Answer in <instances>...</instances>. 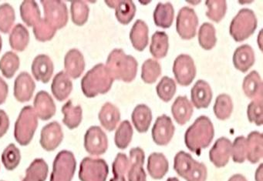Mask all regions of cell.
I'll list each match as a JSON object with an SVG mask.
<instances>
[{
	"mask_svg": "<svg viewBox=\"0 0 263 181\" xmlns=\"http://www.w3.org/2000/svg\"><path fill=\"white\" fill-rule=\"evenodd\" d=\"M109 167L104 159L85 157L80 166L79 178L81 181H106Z\"/></svg>",
	"mask_w": 263,
	"mask_h": 181,
	"instance_id": "obj_7",
	"label": "cell"
},
{
	"mask_svg": "<svg viewBox=\"0 0 263 181\" xmlns=\"http://www.w3.org/2000/svg\"><path fill=\"white\" fill-rule=\"evenodd\" d=\"M105 4L110 8L115 9L117 19L121 24L127 25L130 24L135 16L136 7L130 0L106 1Z\"/></svg>",
	"mask_w": 263,
	"mask_h": 181,
	"instance_id": "obj_21",
	"label": "cell"
},
{
	"mask_svg": "<svg viewBox=\"0 0 263 181\" xmlns=\"http://www.w3.org/2000/svg\"><path fill=\"white\" fill-rule=\"evenodd\" d=\"M138 66L134 56L126 55L121 49H115L109 54L105 67L114 79L130 83L136 77Z\"/></svg>",
	"mask_w": 263,
	"mask_h": 181,
	"instance_id": "obj_1",
	"label": "cell"
},
{
	"mask_svg": "<svg viewBox=\"0 0 263 181\" xmlns=\"http://www.w3.org/2000/svg\"><path fill=\"white\" fill-rule=\"evenodd\" d=\"M48 172V165L44 159H35L26 170V176L22 181H45Z\"/></svg>",
	"mask_w": 263,
	"mask_h": 181,
	"instance_id": "obj_33",
	"label": "cell"
},
{
	"mask_svg": "<svg viewBox=\"0 0 263 181\" xmlns=\"http://www.w3.org/2000/svg\"><path fill=\"white\" fill-rule=\"evenodd\" d=\"M255 181H263V164H260L255 172Z\"/></svg>",
	"mask_w": 263,
	"mask_h": 181,
	"instance_id": "obj_54",
	"label": "cell"
},
{
	"mask_svg": "<svg viewBox=\"0 0 263 181\" xmlns=\"http://www.w3.org/2000/svg\"><path fill=\"white\" fill-rule=\"evenodd\" d=\"M72 21L77 26H83L87 23L90 9L84 1H73L70 6Z\"/></svg>",
	"mask_w": 263,
	"mask_h": 181,
	"instance_id": "obj_43",
	"label": "cell"
},
{
	"mask_svg": "<svg viewBox=\"0 0 263 181\" xmlns=\"http://www.w3.org/2000/svg\"><path fill=\"white\" fill-rule=\"evenodd\" d=\"M30 43V33L22 24H17L12 30L10 36V44L13 50L23 52Z\"/></svg>",
	"mask_w": 263,
	"mask_h": 181,
	"instance_id": "obj_34",
	"label": "cell"
},
{
	"mask_svg": "<svg viewBox=\"0 0 263 181\" xmlns=\"http://www.w3.org/2000/svg\"><path fill=\"white\" fill-rule=\"evenodd\" d=\"M2 47H3L2 38H1V36H0V52H1V50H2Z\"/></svg>",
	"mask_w": 263,
	"mask_h": 181,
	"instance_id": "obj_58",
	"label": "cell"
},
{
	"mask_svg": "<svg viewBox=\"0 0 263 181\" xmlns=\"http://www.w3.org/2000/svg\"><path fill=\"white\" fill-rule=\"evenodd\" d=\"M144 159L145 155L142 149L135 147L130 150V166L127 172L128 181H147V174L143 167Z\"/></svg>",
	"mask_w": 263,
	"mask_h": 181,
	"instance_id": "obj_14",
	"label": "cell"
},
{
	"mask_svg": "<svg viewBox=\"0 0 263 181\" xmlns=\"http://www.w3.org/2000/svg\"><path fill=\"white\" fill-rule=\"evenodd\" d=\"M175 127L167 115L158 116L152 130L154 142L159 146L167 145L173 137Z\"/></svg>",
	"mask_w": 263,
	"mask_h": 181,
	"instance_id": "obj_12",
	"label": "cell"
},
{
	"mask_svg": "<svg viewBox=\"0 0 263 181\" xmlns=\"http://www.w3.org/2000/svg\"><path fill=\"white\" fill-rule=\"evenodd\" d=\"M21 151L15 144H10L3 152L2 162L7 170H15L21 163Z\"/></svg>",
	"mask_w": 263,
	"mask_h": 181,
	"instance_id": "obj_45",
	"label": "cell"
},
{
	"mask_svg": "<svg viewBox=\"0 0 263 181\" xmlns=\"http://www.w3.org/2000/svg\"><path fill=\"white\" fill-rule=\"evenodd\" d=\"M129 166L130 161L125 153H118L112 165L114 176H125L128 172Z\"/></svg>",
	"mask_w": 263,
	"mask_h": 181,
	"instance_id": "obj_51",
	"label": "cell"
},
{
	"mask_svg": "<svg viewBox=\"0 0 263 181\" xmlns=\"http://www.w3.org/2000/svg\"><path fill=\"white\" fill-rule=\"evenodd\" d=\"M213 110L218 119L224 120L229 119L233 111V103L231 96L226 93L218 95L215 99Z\"/></svg>",
	"mask_w": 263,
	"mask_h": 181,
	"instance_id": "obj_37",
	"label": "cell"
},
{
	"mask_svg": "<svg viewBox=\"0 0 263 181\" xmlns=\"http://www.w3.org/2000/svg\"><path fill=\"white\" fill-rule=\"evenodd\" d=\"M9 87L3 78L0 77V105L5 103L8 96Z\"/></svg>",
	"mask_w": 263,
	"mask_h": 181,
	"instance_id": "obj_53",
	"label": "cell"
},
{
	"mask_svg": "<svg viewBox=\"0 0 263 181\" xmlns=\"http://www.w3.org/2000/svg\"><path fill=\"white\" fill-rule=\"evenodd\" d=\"M64 139V133L61 124L58 122H52L46 125L41 130V147L47 151L56 150Z\"/></svg>",
	"mask_w": 263,
	"mask_h": 181,
	"instance_id": "obj_13",
	"label": "cell"
},
{
	"mask_svg": "<svg viewBox=\"0 0 263 181\" xmlns=\"http://www.w3.org/2000/svg\"><path fill=\"white\" fill-rule=\"evenodd\" d=\"M57 30L52 27L47 21L41 19L36 26L33 27V33L35 37L41 42L51 41L56 34Z\"/></svg>",
	"mask_w": 263,
	"mask_h": 181,
	"instance_id": "obj_47",
	"label": "cell"
},
{
	"mask_svg": "<svg viewBox=\"0 0 263 181\" xmlns=\"http://www.w3.org/2000/svg\"><path fill=\"white\" fill-rule=\"evenodd\" d=\"M21 62L20 58L13 52H7L0 59V70L7 79H11L19 70Z\"/></svg>",
	"mask_w": 263,
	"mask_h": 181,
	"instance_id": "obj_38",
	"label": "cell"
},
{
	"mask_svg": "<svg viewBox=\"0 0 263 181\" xmlns=\"http://www.w3.org/2000/svg\"><path fill=\"white\" fill-rule=\"evenodd\" d=\"M198 18L195 10L184 7L178 12L176 21V30L183 39H192L196 35Z\"/></svg>",
	"mask_w": 263,
	"mask_h": 181,
	"instance_id": "obj_9",
	"label": "cell"
},
{
	"mask_svg": "<svg viewBox=\"0 0 263 181\" xmlns=\"http://www.w3.org/2000/svg\"><path fill=\"white\" fill-rule=\"evenodd\" d=\"M161 74V67L158 61L148 59L143 64L141 68V78L146 84L156 82Z\"/></svg>",
	"mask_w": 263,
	"mask_h": 181,
	"instance_id": "obj_41",
	"label": "cell"
},
{
	"mask_svg": "<svg viewBox=\"0 0 263 181\" xmlns=\"http://www.w3.org/2000/svg\"><path fill=\"white\" fill-rule=\"evenodd\" d=\"M148 27L146 23L138 19L130 32V39L134 48L143 51L148 44Z\"/></svg>",
	"mask_w": 263,
	"mask_h": 181,
	"instance_id": "obj_28",
	"label": "cell"
},
{
	"mask_svg": "<svg viewBox=\"0 0 263 181\" xmlns=\"http://www.w3.org/2000/svg\"><path fill=\"white\" fill-rule=\"evenodd\" d=\"M169 42L167 33L162 31H157L152 37L150 52L156 59H162L167 56L168 51Z\"/></svg>",
	"mask_w": 263,
	"mask_h": 181,
	"instance_id": "obj_35",
	"label": "cell"
},
{
	"mask_svg": "<svg viewBox=\"0 0 263 181\" xmlns=\"http://www.w3.org/2000/svg\"><path fill=\"white\" fill-rule=\"evenodd\" d=\"M247 155L246 150V138L243 136H238L235 138L233 144H232V150H231V156L234 162L241 164L245 162Z\"/></svg>",
	"mask_w": 263,
	"mask_h": 181,
	"instance_id": "obj_50",
	"label": "cell"
},
{
	"mask_svg": "<svg viewBox=\"0 0 263 181\" xmlns=\"http://www.w3.org/2000/svg\"><path fill=\"white\" fill-rule=\"evenodd\" d=\"M191 98L197 109L207 108L212 99V90L210 85L202 79L197 81L191 90Z\"/></svg>",
	"mask_w": 263,
	"mask_h": 181,
	"instance_id": "obj_20",
	"label": "cell"
},
{
	"mask_svg": "<svg viewBox=\"0 0 263 181\" xmlns=\"http://www.w3.org/2000/svg\"><path fill=\"white\" fill-rule=\"evenodd\" d=\"M132 119L135 128L139 133H146L152 124V110L145 104H139L134 109Z\"/></svg>",
	"mask_w": 263,
	"mask_h": 181,
	"instance_id": "obj_29",
	"label": "cell"
},
{
	"mask_svg": "<svg viewBox=\"0 0 263 181\" xmlns=\"http://www.w3.org/2000/svg\"><path fill=\"white\" fill-rule=\"evenodd\" d=\"M98 117L101 125L106 130L111 132L115 130L121 119V113L116 106L107 102L101 107Z\"/></svg>",
	"mask_w": 263,
	"mask_h": 181,
	"instance_id": "obj_27",
	"label": "cell"
},
{
	"mask_svg": "<svg viewBox=\"0 0 263 181\" xmlns=\"http://www.w3.org/2000/svg\"><path fill=\"white\" fill-rule=\"evenodd\" d=\"M246 159L252 164H256L263 156V136L258 131L251 132L246 138Z\"/></svg>",
	"mask_w": 263,
	"mask_h": 181,
	"instance_id": "obj_22",
	"label": "cell"
},
{
	"mask_svg": "<svg viewBox=\"0 0 263 181\" xmlns=\"http://www.w3.org/2000/svg\"><path fill=\"white\" fill-rule=\"evenodd\" d=\"M167 181H180L178 178L176 177H170L167 179Z\"/></svg>",
	"mask_w": 263,
	"mask_h": 181,
	"instance_id": "obj_57",
	"label": "cell"
},
{
	"mask_svg": "<svg viewBox=\"0 0 263 181\" xmlns=\"http://www.w3.org/2000/svg\"><path fill=\"white\" fill-rule=\"evenodd\" d=\"M175 10L171 3H159L154 12V21L155 25L161 28H169L173 24Z\"/></svg>",
	"mask_w": 263,
	"mask_h": 181,
	"instance_id": "obj_30",
	"label": "cell"
},
{
	"mask_svg": "<svg viewBox=\"0 0 263 181\" xmlns=\"http://www.w3.org/2000/svg\"><path fill=\"white\" fill-rule=\"evenodd\" d=\"M208 11L206 16L211 21L219 23L227 11V4L224 0H209L205 2Z\"/></svg>",
	"mask_w": 263,
	"mask_h": 181,
	"instance_id": "obj_42",
	"label": "cell"
},
{
	"mask_svg": "<svg viewBox=\"0 0 263 181\" xmlns=\"http://www.w3.org/2000/svg\"><path fill=\"white\" fill-rule=\"evenodd\" d=\"M16 15L11 5L4 4L0 6V31L8 33L13 27Z\"/></svg>",
	"mask_w": 263,
	"mask_h": 181,
	"instance_id": "obj_46",
	"label": "cell"
},
{
	"mask_svg": "<svg viewBox=\"0 0 263 181\" xmlns=\"http://www.w3.org/2000/svg\"><path fill=\"white\" fill-rule=\"evenodd\" d=\"M133 128L128 120H124L117 130L115 136V142L117 147L124 150L128 147L133 137Z\"/></svg>",
	"mask_w": 263,
	"mask_h": 181,
	"instance_id": "obj_40",
	"label": "cell"
},
{
	"mask_svg": "<svg viewBox=\"0 0 263 181\" xmlns=\"http://www.w3.org/2000/svg\"><path fill=\"white\" fill-rule=\"evenodd\" d=\"M38 119L31 106L24 107L15 124L14 137L21 146H27L34 136Z\"/></svg>",
	"mask_w": 263,
	"mask_h": 181,
	"instance_id": "obj_4",
	"label": "cell"
},
{
	"mask_svg": "<svg viewBox=\"0 0 263 181\" xmlns=\"http://www.w3.org/2000/svg\"><path fill=\"white\" fill-rule=\"evenodd\" d=\"M31 70L36 81L47 84L51 79L54 71V66L53 61L48 56L41 54L33 59Z\"/></svg>",
	"mask_w": 263,
	"mask_h": 181,
	"instance_id": "obj_18",
	"label": "cell"
},
{
	"mask_svg": "<svg viewBox=\"0 0 263 181\" xmlns=\"http://www.w3.org/2000/svg\"><path fill=\"white\" fill-rule=\"evenodd\" d=\"M36 84L27 72H22L14 83V96L19 102H28L31 99Z\"/></svg>",
	"mask_w": 263,
	"mask_h": 181,
	"instance_id": "obj_16",
	"label": "cell"
},
{
	"mask_svg": "<svg viewBox=\"0 0 263 181\" xmlns=\"http://www.w3.org/2000/svg\"><path fill=\"white\" fill-rule=\"evenodd\" d=\"M198 42L200 46L206 50H210L217 42L216 31L212 24L204 23L198 31Z\"/></svg>",
	"mask_w": 263,
	"mask_h": 181,
	"instance_id": "obj_39",
	"label": "cell"
},
{
	"mask_svg": "<svg viewBox=\"0 0 263 181\" xmlns=\"http://www.w3.org/2000/svg\"><path fill=\"white\" fill-rule=\"evenodd\" d=\"M208 171L206 166L203 163L194 160L184 179L186 181H206Z\"/></svg>",
	"mask_w": 263,
	"mask_h": 181,
	"instance_id": "obj_49",
	"label": "cell"
},
{
	"mask_svg": "<svg viewBox=\"0 0 263 181\" xmlns=\"http://www.w3.org/2000/svg\"><path fill=\"white\" fill-rule=\"evenodd\" d=\"M262 96L255 98L248 106L247 115L249 122L255 123V125L262 124Z\"/></svg>",
	"mask_w": 263,
	"mask_h": 181,
	"instance_id": "obj_48",
	"label": "cell"
},
{
	"mask_svg": "<svg viewBox=\"0 0 263 181\" xmlns=\"http://www.w3.org/2000/svg\"><path fill=\"white\" fill-rule=\"evenodd\" d=\"M64 68L68 76L73 79L79 78L85 70V61L82 53L77 49L69 50L64 59Z\"/></svg>",
	"mask_w": 263,
	"mask_h": 181,
	"instance_id": "obj_19",
	"label": "cell"
},
{
	"mask_svg": "<svg viewBox=\"0 0 263 181\" xmlns=\"http://www.w3.org/2000/svg\"><path fill=\"white\" fill-rule=\"evenodd\" d=\"M173 73L180 85H190L196 76V67L193 59L187 54L177 56L174 62Z\"/></svg>",
	"mask_w": 263,
	"mask_h": 181,
	"instance_id": "obj_10",
	"label": "cell"
},
{
	"mask_svg": "<svg viewBox=\"0 0 263 181\" xmlns=\"http://www.w3.org/2000/svg\"><path fill=\"white\" fill-rule=\"evenodd\" d=\"M114 79L105 65L99 64L89 70L81 81V89L87 97L93 98L105 94L111 88Z\"/></svg>",
	"mask_w": 263,
	"mask_h": 181,
	"instance_id": "obj_3",
	"label": "cell"
},
{
	"mask_svg": "<svg viewBox=\"0 0 263 181\" xmlns=\"http://www.w3.org/2000/svg\"><path fill=\"white\" fill-rule=\"evenodd\" d=\"M64 118L63 123L70 130L79 127L82 121L83 110L81 106L73 105L71 100L67 101L62 107Z\"/></svg>",
	"mask_w": 263,
	"mask_h": 181,
	"instance_id": "obj_32",
	"label": "cell"
},
{
	"mask_svg": "<svg viewBox=\"0 0 263 181\" xmlns=\"http://www.w3.org/2000/svg\"><path fill=\"white\" fill-rule=\"evenodd\" d=\"M242 90L245 94L250 99L262 96V82L258 72L254 70L245 77Z\"/></svg>",
	"mask_w": 263,
	"mask_h": 181,
	"instance_id": "obj_31",
	"label": "cell"
},
{
	"mask_svg": "<svg viewBox=\"0 0 263 181\" xmlns=\"http://www.w3.org/2000/svg\"><path fill=\"white\" fill-rule=\"evenodd\" d=\"M172 113L179 125H184L190 120L193 114V106L187 96H178L172 104Z\"/></svg>",
	"mask_w": 263,
	"mask_h": 181,
	"instance_id": "obj_24",
	"label": "cell"
},
{
	"mask_svg": "<svg viewBox=\"0 0 263 181\" xmlns=\"http://www.w3.org/2000/svg\"><path fill=\"white\" fill-rule=\"evenodd\" d=\"M10 127L9 116L4 110H0V138L3 137L8 131Z\"/></svg>",
	"mask_w": 263,
	"mask_h": 181,
	"instance_id": "obj_52",
	"label": "cell"
},
{
	"mask_svg": "<svg viewBox=\"0 0 263 181\" xmlns=\"http://www.w3.org/2000/svg\"><path fill=\"white\" fill-rule=\"evenodd\" d=\"M73 90V83L65 72L58 73L53 78L52 93L58 100L64 101L68 98Z\"/></svg>",
	"mask_w": 263,
	"mask_h": 181,
	"instance_id": "obj_23",
	"label": "cell"
},
{
	"mask_svg": "<svg viewBox=\"0 0 263 181\" xmlns=\"http://www.w3.org/2000/svg\"><path fill=\"white\" fill-rule=\"evenodd\" d=\"M44 10V19L57 30L64 28L68 22V10L65 3L59 0L41 1Z\"/></svg>",
	"mask_w": 263,
	"mask_h": 181,
	"instance_id": "obj_8",
	"label": "cell"
},
{
	"mask_svg": "<svg viewBox=\"0 0 263 181\" xmlns=\"http://www.w3.org/2000/svg\"><path fill=\"white\" fill-rule=\"evenodd\" d=\"M1 181H3V180H1Z\"/></svg>",
	"mask_w": 263,
	"mask_h": 181,
	"instance_id": "obj_59",
	"label": "cell"
},
{
	"mask_svg": "<svg viewBox=\"0 0 263 181\" xmlns=\"http://www.w3.org/2000/svg\"><path fill=\"white\" fill-rule=\"evenodd\" d=\"M215 136L213 124L209 117L201 116L195 119L184 134V143L187 148L199 155L203 149L209 147Z\"/></svg>",
	"mask_w": 263,
	"mask_h": 181,
	"instance_id": "obj_2",
	"label": "cell"
},
{
	"mask_svg": "<svg viewBox=\"0 0 263 181\" xmlns=\"http://www.w3.org/2000/svg\"><path fill=\"white\" fill-rule=\"evenodd\" d=\"M232 150V142L226 137H221L215 141L209 152L211 162L216 167L221 168L229 163Z\"/></svg>",
	"mask_w": 263,
	"mask_h": 181,
	"instance_id": "obj_15",
	"label": "cell"
},
{
	"mask_svg": "<svg viewBox=\"0 0 263 181\" xmlns=\"http://www.w3.org/2000/svg\"><path fill=\"white\" fill-rule=\"evenodd\" d=\"M110 181H126L125 176H115Z\"/></svg>",
	"mask_w": 263,
	"mask_h": 181,
	"instance_id": "obj_56",
	"label": "cell"
},
{
	"mask_svg": "<svg viewBox=\"0 0 263 181\" xmlns=\"http://www.w3.org/2000/svg\"><path fill=\"white\" fill-rule=\"evenodd\" d=\"M33 106V110L36 116L42 120H48L56 113V105L53 98L47 92L44 90L40 91L36 95Z\"/></svg>",
	"mask_w": 263,
	"mask_h": 181,
	"instance_id": "obj_17",
	"label": "cell"
},
{
	"mask_svg": "<svg viewBox=\"0 0 263 181\" xmlns=\"http://www.w3.org/2000/svg\"><path fill=\"white\" fill-rule=\"evenodd\" d=\"M168 160L163 153H153L147 159V171L153 179H161L168 171Z\"/></svg>",
	"mask_w": 263,
	"mask_h": 181,
	"instance_id": "obj_26",
	"label": "cell"
},
{
	"mask_svg": "<svg viewBox=\"0 0 263 181\" xmlns=\"http://www.w3.org/2000/svg\"><path fill=\"white\" fill-rule=\"evenodd\" d=\"M21 16L28 27L36 26L41 19L39 7L35 1H24L21 6Z\"/></svg>",
	"mask_w": 263,
	"mask_h": 181,
	"instance_id": "obj_36",
	"label": "cell"
},
{
	"mask_svg": "<svg viewBox=\"0 0 263 181\" xmlns=\"http://www.w3.org/2000/svg\"><path fill=\"white\" fill-rule=\"evenodd\" d=\"M84 147L93 156L104 154L108 148V139L102 129L98 126L90 127L84 136Z\"/></svg>",
	"mask_w": 263,
	"mask_h": 181,
	"instance_id": "obj_11",
	"label": "cell"
},
{
	"mask_svg": "<svg viewBox=\"0 0 263 181\" xmlns=\"http://www.w3.org/2000/svg\"><path fill=\"white\" fill-rule=\"evenodd\" d=\"M255 53L249 45L240 46L233 55V64L237 70L242 73L247 72L255 63Z\"/></svg>",
	"mask_w": 263,
	"mask_h": 181,
	"instance_id": "obj_25",
	"label": "cell"
},
{
	"mask_svg": "<svg viewBox=\"0 0 263 181\" xmlns=\"http://www.w3.org/2000/svg\"><path fill=\"white\" fill-rule=\"evenodd\" d=\"M229 181H247V179L243 175L235 174L229 178Z\"/></svg>",
	"mask_w": 263,
	"mask_h": 181,
	"instance_id": "obj_55",
	"label": "cell"
},
{
	"mask_svg": "<svg viewBox=\"0 0 263 181\" xmlns=\"http://www.w3.org/2000/svg\"><path fill=\"white\" fill-rule=\"evenodd\" d=\"M74 155L68 150L59 152L53 161L50 181H72L76 171Z\"/></svg>",
	"mask_w": 263,
	"mask_h": 181,
	"instance_id": "obj_6",
	"label": "cell"
},
{
	"mask_svg": "<svg viewBox=\"0 0 263 181\" xmlns=\"http://www.w3.org/2000/svg\"><path fill=\"white\" fill-rule=\"evenodd\" d=\"M176 90L175 81L168 76H164L156 87L158 96L164 102H169L175 96Z\"/></svg>",
	"mask_w": 263,
	"mask_h": 181,
	"instance_id": "obj_44",
	"label": "cell"
},
{
	"mask_svg": "<svg viewBox=\"0 0 263 181\" xmlns=\"http://www.w3.org/2000/svg\"><path fill=\"white\" fill-rule=\"evenodd\" d=\"M257 25L255 13L249 9H241L231 22L229 32L236 42H241L253 34Z\"/></svg>",
	"mask_w": 263,
	"mask_h": 181,
	"instance_id": "obj_5",
	"label": "cell"
}]
</instances>
